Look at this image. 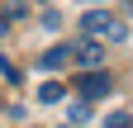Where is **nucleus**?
Masks as SVG:
<instances>
[{
  "label": "nucleus",
  "instance_id": "423d86ee",
  "mask_svg": "<svg viewBox=\"0 0 133 128\" xmlns=\"http://www.w3.org/2000/svg\"><path fill=\"white\" fill-rule=\"evenodd\" d=\"M86 119H90V104H86V100L66 104V128H71V123H86Z\"/></svg>",
  "mask_w": 133,
  "mask_h": 128
},
{
  "label": "nucleus",
  "instance_id": "f03ea898",
  "mask_svg": "<svg viewBox=\"0 0 133 128\" xmlns=\"http://www.w3.org/2000/svg\"><path fill=\"white\" fill-rule=\"evenodd\" d=\"M71 57H76V67H86V71H105V43H95V38H81L71 47Z\"/></svg>",
  "mask_w": 133,
  "mask_h": 128
},
{
  "label": "nucleus",
  "instance_id": "20e7f679",
  "mask_svg": "<svg viewBox=\"0 0 133 128\" xmlns=\"http://www.w3.org/2000/svg\"><path fill=\"white\" fill-rule=\"evenodd\" d=\"M66 62H71V47H48V52L38 57V67H43V71H62Z\"/></svg>",
  "mask_w": 133,
  "mask_h": 128
},
{
  "label": "nucleus",
  "instance_id": "39448f33",
  "mask_svg": "<svg viewBox=\"0 0 133 128\" xmlns=\"http://www.w3.org/2000/svg\"><path fill=\"white\" fill-rule=\"evenodd\" d=\"M62 90H66L62 81H43V86H38V100H43V104H57V100H62Z\"/></svg>",
  "mask_w": 133,
  "mask_h": 128
},
{
  "label": "nucleus",
  "instance_id": "f257e3e1",
  "mask_svg": "<svg viewBox=\"0 0 133 128\" xmlns=\"http://www.w3.org/2000/svg\"><path fill=\"white\" fill-rule=\"evenodd\" d=\"M81 29H86V38H95V43H124V33H128V29L114 19V14H105V10L81 14Z\"/></svg>",
  "mask_w": 133,
  "mask_h": 128
},
{
  "label": "nucleus",
  "instance_id": "0eeeda50",
  "mask_svg": "<svg viewBox=\"0 0 133 128\" xmlns=\"http://www.w3.org/2000/svg\"><path fill=\"white\" fill-rule=\"evenodd\" d=\"M105 128H133V114H109Z\"/></svg>",
  "mask_w": 133,
  "mask_h": 128
},
{
  "label": "nucleus",
  "instance_id": "7ed1b4c3",
  "mask_svg": "<svg viewBox=\"0 0 133 128\" xmlns=\"http://www.w3.org/2000/svg\"><path fill=\"white\" fill-rule=\"evenodd\" d=\"M76 90H81V100H100V95L109 90V71H86L76 81Z\"/></svg>",
  "mask_w": 133,
  "mask_h": 128
},
{
  "label": "nucleus",
  "instance_id": "6e6552de",
  "mask_svg": "<svg viewBox=\"0 0 133 128\" xmlns=\"http://www.w3.org/2000/svg\"><path fill=\"white\" fill-rule=\"evenodd\" d=\"M5 29H10V24H5V19H0V33H5Z\"/></svg>",
  "mask_w": 133,
  "mask_h": 128
}]
</instances>
